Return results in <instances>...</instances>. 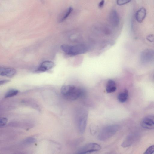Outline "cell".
Listing matches in <instances>:
<instances>
[{
    "label": "cell",
    "instance_id": "1",
    "mask_svg": "<svg viewBox=\"0 0 154 154\" xmlns=\"http://www.w3.org/2000/svg\"><path fill=\"white\" fill-rule=\"evenodd\" d=\"M61 92L65 98L70 100H75L83 96L85 93L82 89L69 85L63 86L61 89Z\"/></svg>",
    "mask_w": 154,
    "mask_h": 154
},
{
    "label": "cell",
    "instance_id": "2",
    "mask_svg": "<svg viewBox=\"0 0 154 154\" xmlns=\"http://www.w3.org/2000/svg\"><path fill=\"white\" fill-rule=\"evenodd\" d=\"M119 128V126L116 124L104 127L100 132L98 135V139L101 141H105L109 139L116 133Z\"/></svg>",
    "mask_w": 154,
    "mask_h": 154
},
{
    "label": "cell",
    "instance_id": "3",
    "mask_svg": "<svg viewBox=\"0 0 154 154\" xmlns=\"http://www.w3.org/2000/svg\"><path fill=\"white\" fill-rule=\"evenodd\" d=\"M60 47L62 50L65 53L70 55H75L84 54L88 50L87 47L82 45L73 46L62 45Z\"/></svg>",
    "mask_w": 154,
    "mask_h": 154
},
{
    "label": "cell",
    "instance_id": "4",
    "mask_svg": "<svg viewBox=\"0 0 154 154\" xmlns=\"http://www.w3.org/2000/svg\"><path fill=\"white\" fill-rule=\"evenodd\" d=\"M88 114L86 111L81 109L78 111L76 117V122L79 132L83 134L85 132L88 119Z\"/></svg>",
    "mask_w": 154,
    "mask_h": 154
},
{
    "label": "cell",
    "instance_id": "5",
    "mask_svg": "<svg viewBox=\"0 0 154 154\" xmlns=\"http://www.w3.org/2000/svg\"><path fill=\"white\" fill-rule=\"evenodd\" d=\"M101 149V146L95 143H91L87 144L78 150L79 154H86L98 151Z\"/></svg>",
    "mask_w": 154,
    "mask_h": 154
},
{
    "label": "cell",
    "instance_id": "6",
    "mask_svg": "<svg viewBox=\"0 0 154 154\" xmlns=\"http://www.w3.org/2000/svg\"><path fill=\"white\" fill-rule=\"evenodd\" d=\"M141 125L145 129H154V115H149L144 117L141 121Z\"/></svg>",
    "mask_w": 154,
    "mask_h": 154
},
{
    "label": "cell",
    "instance_id": "7",
    "mask_svg": "<svg viewBox=\"0 0 154 154\" xmlns=\"http://www.w3.org/2000/svg\"><path fill=\"white\" fill-rule=\"evenodd\" d=\"M109 21L113 26H117L119 24L120 19L119 15L115 10H112L110 13L109 17Z\"/></svg>",
    "mask_w": 154,
    "mask_h": 154
},
{
    "label": "cell",
    "instance_id": "8",
    "mask_svg": "<svg viewBox=\"0 0 154 154\" xmlns=\"http://www.w3.org/2000/svg\"><path fill=\"white\" fill-rule=\"evenodd\" d=\"M16 71L13 68L1 67L0 75L2 76L12 77L16 74Z\"/></svg>",
    "mask_w": 154,
    "mask_h": 154
},
{
    "label": "cell",
    "instance_id": "9",
    "mask_svg": "<svg viewBox=\"0 0 154 154\" xmlns=\"http://www.w3.org/2000/svg\"><path fill=\"white\" fill-rule=\"evenodd\" d=\"M54 66V63L51 61H46L43 62L38 68V72H44L52 68Z\"/></svg>",
    "mask_w": 154,
    "mask_h": 154
},
{
    "label": "cell",
    "instance_id": "10",
    "mask_svg": "<svg viewBox=\"0 0 154 154\" xmlns=\"http://www.w3.org/2000/svg\"><path fill=\"white\" fill-rule=\"evenodd\" d=\"M146 14L145 8L143 7L140 8L136 13L135 18L137 21L139 23H142L146 17Z\"/></svg>",
    "mask_w": 154,
    "mask_h": 154
},
{
    "label": "cell",
    "instance_id": "11",
    "mask_svg": "<svg viewBox=\"0 0 154 154\" xmlns=\"http://www.w3.org/2000/svg\"><path fill=\"white\" fill-rule=\"evenodd\" d=\"M137 137L134 135H130L128 136L122 144V146L126 147L130 146L136 140Z\"/></svg>",
    "mask_w": 154,
    "mask_h": 154
},
{
    "label": "cell",
    "instance_id": "12",
    "mask_svg": "<svg viewBox=\"0 0 154 154\" xmlns=\"http://www.w3.org/2000/svg\"><path fill=\"white\" fill-rule=\"evenodd\" d=\"M72 11L73 8L72 7L68 8L59 16L58 18V22H62L64 21L70 15Z\"/></svg>",
    "mask_w": 154,
    "mask_h": 154
},
{
    "label": "cell",
    "instance_id": "13",
    "mask_svg": "<svg viewBox=\"0 0 154 154\" xmlns=\"http://www.w3.org/2000/svg\"><path fill=\"white\" fill-rule=\"evenodd\" d=\"M116 89V84L115 82L112 80H109L107 82L106 91L107 93L115 92Z\"/></svg>",
    "mask_w": 154,
    "mask_h": 154
},
{
    "label": "cell",
    "instance_id": "14",
    "mask_svg": "<svg viewBox=\"0 0 154 154\" xmlns=\"http://www.w3.org/2000/svg\"><path fill=\"white\" fill-rule=\"evenodd\" d=\"M128 97V91L127 90L125 89L118 94L117 98L119 102L121 103H124L127 100Z\"/></svg>",
    "mask_w": 154,
    "mask_h": 154
},
{
    "label": "cell",
    "instance_id": "15",
    "mask_svg": "<svg viewBox=\"0 0 154 154\" xmlns=\"http://www.w3.org/2000/svg\"><path fill=\"white\" fill-rule=\"evenodd\" d=\"M152 56H154V51L150 50H145L142 54V57L143 59L146 60L152 58L153 57Z\"/></svg>",
    "mask_w": 154,
    "mask_h": 154
},
{
    "label": "cell",
    "instance_id": "16",
    "mask_svg": "<svg viewBox=\"0 0 154 154\" xmlns=\"http://www.w3.org/2000/svg\"><path fill=\"white\" fill-rule=\"evenodd\" d=\"M18 93V91L16 89H11L8 91L5 95V98L14 96Z\"/></svg>",
    "mask_w": 154,
    "mask_h": 154
},
{
    "label": "cell",
    "instance_id": "17",
    "mask_svg": "<svg viewBox=\"0 0 154 154\" xmlns=\"http://www.w3.org/2000/svg\"><path fill=\"white\" fill-rule=\"evenodd\" d=\"M154 153V145L149 147L145 151V154H152Z\"/></svg>",
    "mask_w": 154,
    "mask_h": 154
},
{
    "label": "cell",
    "instance_id": "18",
    "mask_svg": "<svg viewBox=\"0 0 154 154\" xmlns=\"http://www.w3.org/2000/svg\"><path fill=\"white\" fill-rule=\"evenodd\" d=\"M131 0H117V4L119 5H122L129 2Z\"/></svg>",
    "mask_w": 154,
    "mask_h": 154
},
{
    "label": "cell",
    "instance_id": "19",
    "mask_svg": "<svg viewBox=\"0 0 154 154\" xmlns=\"http://www.w3.org/2000/svg\"><path fill=\"white\" fill-rule=\"evenodd\" d=\"M7 122V119L5 117H2L0 119V127L4 126L6 124Z\"/></svg>",
    "mask_w": 154,
    "mask_h": 154
},
{
    "label": "cell",
    "instance_id": "20",
    "mask_svg": "<svg viewBox=\"0 0 154 154\" xmlns=\"http://www.w3.org/2000/svg\"><path fill=\"white\" fill-rule=\"evenodd\" d=\"M36 141V139L33 137H29L26 139L25 142L27 143H32L35 142Z\"/></svg>",
    "mask_w": 154,
    "mask_h": 154
},
{
    "label": "cell",
    "instance_id": "21",
    "mask_svg": "<svg viewBox=\"0 0 154 154\" xmlns=\"http://www.w3.org/2000/svg\"><path fill=\"white\" fill-rule=\"evenodd\" d=\"M146 39L149 42H154V35L152 34L149 35L146 37Z\"/></svg>",
    "mask_w": 154,
    "mask_h": 154
},
{
    "label": "cell",
    "instance_id": "22",
    "mask_svg": "<svg viewBox=\"0 0 154 154\" xmlns=\"http://www.w3.org/2000/svg\"><path fill=\"white\" fill-rule=\"evenodd\" d=\"M105 3L104 0H101L99 2L98 6L99 8H102L104 5Z\"/></svg>",
    "mask_w": 154,
    "mask_h": 154
},
{
    "label": "cell",
    "instance_id": "23",
    "mask_svg": "<svg viewBox=\"0 0 154 154\" xmlns=\"http://www.w3.org/2000/svg\"><path fill=\"white\" fill-rule=\"evenodd\" d=\"M9 80H1L0 82V85H3L5 83L8 82H9Z\"/></svg>",
    "mask_w": 154,
    "mask_h": 154
},
{
    "label": "cell",
    "instance_id": "24",
    "mask_svg": "<svg viewBox=\"0 0 154 154\" xmlns=\"http://www.w3.org/2000/svg\"></svg>",
    "mask_w": 154,
    "mask_h": 154
}]
</instances>
